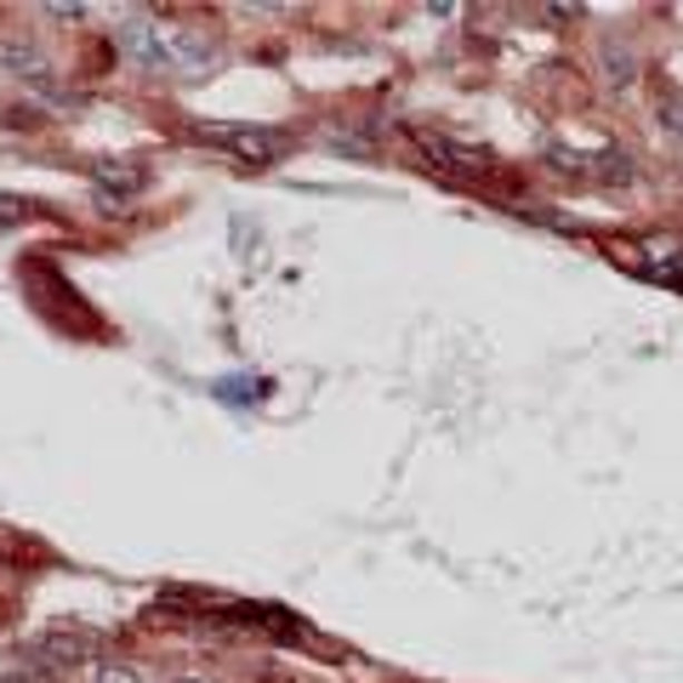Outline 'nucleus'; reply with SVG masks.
Masks as SVG:
<instances>
[{
    "instance_id": "9d476101",
    "label": "nucleus",
    "mask_w": 683,
    "mask_h": 683,
    "mask_svg": "<svg viewBox=\"0 0 683 683\" xmlns=\"http://www.w3.org/2000/svg\"><path fill=\"white\" fill-rule=\"evenodd\" d=\"M46 18H69V23H75V18H86V7H63V0H52V7H46Z\"/></svg>"
},
{
    "instance_id": "39448f33",
    "label": "nucleus",
    "mask_w": 683,
    "mask_h": 683,
    "mask_svg": "<svg viewBox=\"0 0 683 683\" xmlns=\"http://www.w3.org/2000/svg\"><path fill=\"white\" fill-rule=\"evenodd\" d=\"M0 69L29 75V80H40V86H46V69H52V63L40 58V46H34V40H7V46H0Z\"/></svg>"
},
{
    "instance_id": "1a4fd4ad",
    "label": "nucleus",
    "mask_w": 683,
    "mask_h": 683,
    "mask_svg": "<svg viewBox=\"0 0 683 683\" xmlns=\"http://www.w3.org/2000/svg\"><path fill=\"white\" fill-rule=\"evenodd\" d=\"M655 120H661L672 137H683V97H677V91H666L661 103H655Z\"/></svg>"
},
{
    "instance_id": "7ed1b4c3",
    "label": "nucleus",
    "mask_w": 683,
    "mask_h": 683,
    "mask_svg": "<svg viewBox=\"0 0 683 683\" xmlns=\"http://www.w3.org/2000/svg\"><path fill=\"white\" fill-rule=\"evenodd\" d=\"M91 182H97V206H126L131 194L149 182V171L131 160H91Z\"/></svg>"
},
{
    "instance_id": "6e6552de",
    "label": "nucleus",
    "mask_w": 683,
    "mask_h": 683,
    "mask_svg": "<svg viewBox=\"0 0 683 683\" xmlns=\"http://www.w3.org/2000/svg\"><path fill=\"white\" fill-rule=\"evenodd\" d=\"M593 160H598V166H587V171H598L604 182H626V177H632V160H626L621 149H604V155H593Z\"/></svg>"
},
{
    "instance_id": "f03ea898",
    "label": "nucleus",
    "mask_w": 683,
    "mask_h": 683,
    "mask_svg": "<svg viewBox=\"0 0 683 683\" xmlns=\"http://www.w3.org/2000/svg\"><path fill=\"white\" fill-rule=\"evenodd\" d=\"M120 46H126V52H131L142 69H155V75H160V69H177V52L160 40V29H155L149 18H126V23H120Z\"/></svg>"
},
{
    "instance_id": "0eeeda50",
    "label": "nucleus",
    "mask_w": 683,
    "mask_h": 683,
    "mask_svg": "<svg viewBox=\"0 0 683 683\" xmlns=\"http://www.w3.org/2000/svg\"><path fill=\"white\" fill-rule=\"evenodd\" d=\"M604 80H610V86H632V80H639V69H632V52H615V46H604Z\"/></svg>"
},
{
    "instance_id": "20e7f679",
    "label": "nucleus",
    "mask_w": 683,
    "mask_h": 683,
    "mask_svg": "<svg viewBox=\"0 0 683 683\" xmlns=\"http://www.w3.org/2000/svg\"><path fill=\"white\" fill-rule=\"evenodd\" d=\"M91 650H97V639H91L86 626H75V632H69V626H52V632H46V639L34 644V655H40L46 666H58V672L91 661Z\"/></svg>"
},
{
    "instance_id": "9b49d317",
    "label": "nucleus",
    "mask_w": 683,
    "mask_h": 683,
    "mask_svg": "<svg viewBox=\"0 0 683 683\" xmlns=\"http://www.w3.org/2000/svg\"><path fill=\"white\" fill-rule=\"evenodd\" d=\"M171 683H211V677H171Z\"/></svg>"
},
{
    "instance_id": "423d86ee",
    "label": "nucleus",
    "mask_w": 683,
    "mask_h": 683,
    "mask_svg": "<svg viewBox=\"0 0 683 683\" xmlns=\"http://www.w3.org/2000/svg\"><path fill=\"white\" fill-rule=\"evenodd\" d=\"M91 683H149L131 661H91Z\"/></svg>"
},
{
    "instance_id": "f257e3e1",
    "label": "nucleus",
    "mask_w": 683,
    "mask_h": 683,
    "mask_svg": "<svg viewBox=\"0 0 683 683\" xmlns=\"http://www.w3.org/2000/svg\"><path fill=\"white\" fill-rule=\"evenodd\" d=\"M206 137L217 149H228L234 160H251V166H274L285 155V137L268 131V126H211Z\"/></svg>"
}]
</instances>
